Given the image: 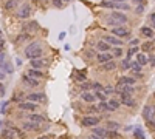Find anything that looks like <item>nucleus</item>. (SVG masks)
Here are the masks:
<instances>
[{
  "mask_svg": "<svg viewBox=\"0 0 155 139\" xmlns=\"http://www.w3.org/2000/svg\"><path fill=\"white\" fill-rule=\"evenodd\" d=\"M130 68H132L135 73H140V71H141V67H140L138 62H130Z\"/></svg>",
  "mask_w": 155,
  "mask_h": 139,
  "instance_id": "31",
  "label": "nucleus"
},
{
  "mask_svg": "<svg viewBox=\"0 0 155 139\" xmlns=\"http://www.w3.org/2000/svg\"><path fill=\"white\" fill-rule=\"evenodd\" d=\"M151 22H152V25L155 26V13H154V14H151Z\"/></svg>",
  "mask_w": 155,
  "mask_h": 139,
  "instance_id": "46",
  "label": "nucleus"
},
{
  "mask_svg": "<svg viewBox=\"0 0 155 139\" xmlns=\"http://www.w3.org/2000/svg\"><path fill=\"white\" fill-rule=\"evenodd\" d=\"M20 136H22V132H19L17 128L3 130V138H8V139H19Z\"/></svg>",
  "mask_w": 155,
  "mask_h": 139,
  "instance_id": "3",
  "label": "nucleus"
},
{
  "mask_svg": "<svg viewBox=\"0 0 155 139\" xmlns=\"http://www.w3.org/2000/svg\"><path fill=\"white\" fill-rule=\"evenodd\" d=\"M120 96H121V102L124 105H127V107H133L135 105V100L132 99L130 94H120Z\"/></svg>",
  "mask_w": 155,
  "mask_h": 139,
  "instance_id": "11",
  "label": "nucleus"
},
{
  "mask_svg": "<svg viewBox=\"0 0 155 139\" xmlns=\"http://www.w3.org/2000/svg\"><path fill=\"white\" fill-rule=\"evenodd\" d=\"M30 14H31V6L28 3L22 5V8H19V11H17V17L19 19H26V17H30Z\"/></svg>",
  "mask_w": 155,
  "mask_h": 139,
  "instance_id": "4",
  "label": "nucleus"
},
{
  "mask_svg": "<svg viewBox=\"0 0 155 139\" xmlns=\"http://www.w3.org/2000/svg\"><path fill=\"white\" fill-rule=\"evenodd\" d=\"M30 63H31V68H34V70H40V68L43 67V60H42V59L30 60Z\"/></svg>",
  "mask_w": 155,
  "mask_h": 139,
  "instance_id": "19",
  "label": "nucleus"
},
{
  "mask_svg": "<svg viewBox=\"0 0 155 139\" xmlns=\"http://www.w3.org/2000/svg\"><path fill=\"white\" fill-rule=\"evenodd\" d=\"M135 136H136V139H144L143 130H141V128H136V130H135Z\"/></svg>",
  "mask_w": 155,
  "mask_h": 139,
  "instance_id": "34",
  "label": "nucleus"
},
{
  "mask_svg": "<svg viewBox=\"0 0 155 139\" xmlns=\"http://www.w3.org/2000/svg\"><path fill=\"white\" fill-rule=\"evenodd\" d=\"M95 93H90V91H82L81 93V99H82L84 102H93L95 100Z\"/></svg>",
  "mask_w": 155,
  "mask_h": 139,
  "instance_id": "13",
  "label": "nucleus"
},
{
  "mask_svg": "<svg viewBox=\"0 0 155 139\" xmlns=\"http://www.w3.org/2000/svg\"><path fill=\"white\" fill-rule=\"evenodd\" d=\"M138 46H133V48H129V51H127V57H129V60H130V57L135 54V53H138Z\"/></svg>",
  "mask_w": 155,
  "mask_h": 139,
  "instance_id": "32",
  "label": "nucleus"
},
{
  "mask_svg": "<svg viewBox=\"0 0 155 139\" xmlns=\"http://www.w3.org/2000/svg\"><path fill=\"white\" fill-rule=\"evenodd\" d=\"M96 59H98V62H99V63H103V65H104V63H107V62H110V60H112V54H110V53H99Z\"/></svg>",
  "mask_w": 155,
  "mask_h": 139,
  "instance_id": "10",
  "label": "nucleus"
},
{
  "mask_svg": "<svg viewBox=\"0 0 155 139\" xmlns=\"http://www.w3.org/2000/svg\"><path fill=\"white\" fill-rule=\"evenodd\" d=\"M98 122H99V119L95 117V116H85V117H82V120H81V124L84 127H96Z\"/></svg>",
  "mask_w": 155,
  "mask_h": 139,
  "instance_id": "6",
  "label": "nucleus"
},
{
  "mask_svg": "<svg viewBox=\"0 0 155 139\" xmlns=\"http://www.w3.org/2000/svg\"><path fill=\"white\" fill-rule=\"evenodd\" d=\"M17 3H19V0H8L6 5H5V9H13Z\"/></svg>",
  "mask_w": 155,
  "mask_h": 139,
  "instance_id": "29",
  "label": "nucleus"
},
{
  "mask_svg": "<svg viewBox=\"0 0 155 139\" xmlns=\"http://www.w3.org/2000/svg\"><path fill=\"white\" fill-rule=\"evenodd\" d=\"M154 125H155V122H154Z\"/></svg>",
  "mask_w": 155,
  "mask_h": 139,
  "instance_id": "53",
  "label": "nucleus"
},
{
  "mask_svg": "<svg viewBox=\"0 0 155 139\" xmlns=\"http://www.w3.org/2000/svg\"><path fill=\"white\" fill-rule=\"evenodd\" d=\"M123 67H124V68H129V67H130V63L127 62V60H124V62H123Z\"/></svg>",
  "mask_w": 155,
  "mask_h": 139,
  "instance_id": "47",
  "label": "nucleus"
},
{
  "mask_svg": "<svg viewBox=\"0 0 155 139\" xmlns=\"http://www.w3.org/2000/svg\"><path fill=\"white\" fill-rule=\"evenodd\" d=\"M81 88H82L84 91H87L88 88H92L93 87V83H88V82H84V83H81V85H79Z\"/></svg>",
  "mask_w": 155,
  "mask_h": 139,
  "instance_id": "35",
  "label": "nucleus"
},
{
  "mask_svg": "<svg viewBox=\"0 0 155 139\" xmlns=\"http://www.w3.org/2000/svg\"><path fill=\"white\" fill-rule=\"evenodd\" d=\"M120 104H121V102L118 100V99H110V100H109V105H110L112 111H115V110L120 108Z\"/></svg>",
  "mask_w": 155,
  "mask_h": 139,
  "instance_id": "23",
  "label": "nucleus"
},
{
  "mask_svg": "<svg viewBox=\"0 0 155 139\" xmlns=\"http://www.w3.org/2000/svg\"><path fill=\"white\" fill-rule=\"evenodd\" d=\"M96 48L101 51V53H109V50H110V45H109L107 42H104V40H99V42L96 43Z\"/></svg>",
  "mask_w": 155,
  "mask_h": 139,
  "instance_id": "16",
  "label": "nucleus"
},
{
  "mask_svg": "<svg viewBox=\"0 0 155 139\" xmlns=\"http://www.w3.org/2000/svg\"><path fill=\"white\" fill-rule=\"evenodd\" d=\"M133 2H136V3H143V0H133Z\"/></svg>",
  "mask_w": 155,
  "mask_h": 139,
  "instance_id": "52",
  "label": "nucleus"
},
{
  "mask_svg": "<svg viewBox=\"0 0 155 139\" xmlns=\"http://www.w3.org/2000/svg\"><path fill=\"white\" fill-rule=\"evenodd\" d=\"M6 102H2V114H5V111H6Z\"/></svg>",
  "mask_w": 155,
  "mask_h": 139,
  "instance_id": "43",
  "label": "nucleus"
},
{
  "mask_svg": "<svg viewBox=\"0 0 155 139\" xmlns=\"http://www.w3.org/2000/svg\"><path fill=\"white\" fill-rule=\"evenodd\" d=\"M141 34H143L144 37H154L152 30H151V28H148V26H143V28H141Z\"/></svg>",
  "mask_w": 155,
  "mask_h": 139,
  "instance_id": "26",
  "label": "nucleus"
},
{
  "mask_svg": "<svg viewBox=\"0 0 155 139\" xmlns=\"http://www.w3.org/2000/svg\"><path fill=\"white\" fill-rule=\"evenodd\" d=\"M28 119L31 120V122H36V124H42V122H45V117L40 116V114H30Z\"/></svg>",
  "mask_w": 155,
  "mask_h": 139,
  "instance_id": "18",
  "label": "nucleus"
},
{
  "mask_svg": "<svg viewBox=\"0 0 155 139\" xmlns=\"http://www.w3.org/2000/svg\"><path fill=\"white\" fill-rule=\"evenodd\" d=\"M112 34L116 36V37H129L130 31L127 30V28H123V26H116L112 30Z\"/></svg>",
  "mask_w": 155,
  "mask_h": 139,
  "instance_id": "7",
  "label": "nucleus"
},
{
  "mask_svg": "<svg viewBox=\"0 0 155 139\" xmlns=\"http://www.w3.org/2000/svg\"><path fill=\"white\" fill-rule=\"evenodd\" d=\"M37 139H50L48 136H40V138H37Z\"/></svg>",
  "mask_w": 155,
  "mask_h": 139,
  "instance_id": "51",
  "label": "nucleus"
},
{
  "mask_svg": "<svg viewBox=\"0 0 155 139\" xmlns=\"http://www.w3.org/2000/svg\"><path fill=\"white\" fill-rule=\"evenodd\" d=\"M0 93H2V97H3L5 96V87L3 85H2V88H0Z\"/></svg>",
  "mask_w": 155,
  "mask_h": 139,
  "instance_id": "48",
  "label": "nucleus"
},
{
  "mask_svg": "<svg viewBox=\"0 0 155 139\" xmlns=\"http://www.w3.org/2000/svg\"><path fill=\"white\" fill-rule=\"evenodd\" d=\"M112 2H115V3H124L126 0H112Z\"/></svg>",
  "mask_w": 155,
  "mask_h": 139,
  "instance_id": "49",
  "label": "nucleus"
},
{
  "mask_svg": "<svg viewBox=\"0 0 155 139\" xmlns=\"http://www.w3.org/2000/svg\"><path fill=\"white\" fill-rule=\"evenodd\" d=\"M93 135H98V136L104 138V136H107V130H106V128H99V127H95V128H93Z\"/></svg>",
  "mask_w": 155,
  "mask_h": 139,
  "instance_id": "22",
  "label": "nucleus"
},
{
  "mask_svg": "<svg viewBox=\"0 0 155 139\" xmlns=\"http://www.w3.org/2000/svg\"><path fill=\"white\" fill-rule=\"evenodd\" d=\"M98 111H112V108L109 105V102H101L98 105Z\"/></svg>",
  "mask_w": 155,
  "mask_h": 139,
  "instance_id": "25",
  "label": "nucleus"
},
{
  "mask_svg": "<svg viewBox=\"0 0 155 139\" xmlns=\"http://www.w3.org/2000/svg\"><path fill=\"white\" fill-rule=\"evenodd\" d=\"M135 79L133 77H120L118 79V85H133Z\"/></svg>",
  "mask_w": 155,
  "mask_h": 139,
  "instance_id": "17",
  "label": "nucleus"
},
{
  "mask_svg": "<svg viewBox=\"0 0 155 139\" xmlns=\"http://www.w3.org/2000/svg\"><path fill=\"white\" fill-rule=\"evenodd\" d=\"M116 9H129V6L127 5H124V3H116V6H115Z\"/></svg>",
  "mask_w": 155,
  "mask_h": 139,
  "instance_id": "37",
  "label": "nucleus"
},
{
  "mask_svg": "<svg viewBox=\"0 0 155 139\" xmlns=\"http://www.w3.org/2000/svg\"><path fill=\"white\" fill-rule=\"evenodd\" d=\"M141 13H144V6H143V5L136 6V14H141Z\"/></svg>",
  "mask_w": 155,
  "mask_h": 139,
  "instance_id": "38",
  "label": "nucleus"
},
{
  "mask_svg": "<svg viewBox=\"0 0 155 139\" xmlns=\"http://www.w3.org/2000/svg\"><path fill=\"white\" fill-rule=\"evenodd\" d=\"M136 62H138L140 65H146V63H148V57H146L144 54H138V56H136Z\"/></svg>",
  "mask_w": 155,
  "mask_h": 139,
  "instance_id": "28",
  "label": "nucleus"
},
{
  "mask_svg": "<svg viewBox=\"0 0 155 139\" xmlns=\"http://www.w3.org/2000/svg\"><path fill=\"white\" fill-rule=\"evenodd\" d=\"M118 93H120V94H132L133 87L132 85H120L118 87Z\"/></svg>",
  "mask_w": 155,
  "mask_h": 139,
  "instance_id": "15",
  "label": "nucleus"
},
{
  "mask_svg": "<svg viewBox=\"0 0 155 139\" xmlns=\"http://www.w3.org/2000/svg\"><path fill=\"white\" fill-rule=\"evenodd\" d=\"M25 54H26V57L34 60V59H40V56H42V48H40V43L39 42H33L28 48L25 50Z\"/></svg>",
  "mask_w": 155,
  "mask_h": 139,
  "instance_id": "1",
  "label": "nucleus"
},
{
  "mask_svg": "<svg viewBox=\"0 0 155 139\" xmlns=\"http://www.w3.org/2000/svg\"><path fill=\"white\" fill-rule=\"evenodd\" d=\"M22 82H23L25 87H37L39 85V79L31 77L30 74H25V76L22 77Z\"/></svg>",
  "mask_w": 155,
  "mask_h": 139,
  "instance_id": "5",
  "label": "nucleus"
},
{
  "mask_svg": "<svg viewBox=\"0 0 155 139\" xmlns=\"http://www.w3.org/2000/svg\"><path fill=\"white\" fill-rule=\"evenodd\" d=\"M37 28H39V25L36 23V22H28V23L23 25V30L25 31H36Z\"/></svg>",
  "mask_w": 155,
  "mask_h": 139,
  "instance_id": "20",
  "label": "nucleus"
},
{
  "mask_svg": "<svg viewBox=\"0 0 155 139\" xmlns=\"http://www.w3.org/2000/svg\"><path fill=\"white\" fill-rule=\"evenodd\" d=\"M115 54H116V56H121V54H123V50H121V48H115Z\"/></svg>",
  "mask_w": 155,
  "mask_h": 139,
  "instance_id": "45",
  "label": "nucleus"
},
{
  "mask_svg": "<svg viewBox=\"0 0 155 139\" xmlns=\"http://www.w3.org/2000/svg\"><path fill=\"white\" fill-rule=\"evenodd\" d=\"M151 46H152L151 43H144V45H143V50H146V51H149V50H152Z\"/></svg>",
  "mask_w": 155,
  "mask_h": 139,
  "instance_id": "42",
  "label": "nucleus"
},
{
  "mask_svg": "<svg viewBox=\"0 0 155 139\" xmlns=\"http://www.w3.org/2000/svg\"><path fill=\"white\" fill-rule=\"evenodd\" d=\"M88 139H104V138L98 136V135H90V136H88Z\"/></svg>",
  "mask_w": 155,
  "mask_h": 139,
  "instance_id": "44",
  "label": "nucleus"
},
{
  "mask_svg": "<svg viewBox=\"0 0 155 139\" xmlns=\"http://www.w3.org/2000/svg\"><path fill=\"white\" fill-rule=\"evenodd\" d=\"M19 108L20 110H26V111H31V110H36L37 108V105L34 104V102H22V104H19Z\"/></svg>",
  "mask_w": 155,
  "mask_h": 139,
  "instance_id": "12",
  "label": "nucleus"
},
{
  "mask_svg": "<svg viewBox=\"0 0 155 139\" xmlns=\"http://www.w3.org/2000/svg\"><path fill=\"white\" fill-rule=\"evenodd\" d=\"M110 17H113L118 23H127V17L123 13H118V11H112Z\"/></svg>",
  "mask_w": 155,
  "mask_h": 139,
  "instance_id": "9",
  "label": "nucleus"
},
{
  "mask_svg": "<svg viewBox=\"0 0 155 139\" xmlns=\"http://www.w3.org/2000/svg\"><path fill=\"white\" fill-rule=\"evenodd\" d=\"M107 136H109V138H116V136H118V133L112 130V132H107Z\"/></svg>",
  "mask_w": 155,
  "mask_h": 139,
  "instance_id": "39",
  "label": "nucleus"
},
{
  "mask_svg": "<svg viewBox=\"0 0 155 139\" xmlns=\"http://www.w3.org/2000/svg\"><path fill=\"white\" fill-rule=\"evenodd\" d=\"M143 117H144L146 120H149V122L155 120V107H152V105L144 107V110H143Z\"/></svg>",
  "mask_w": 155,
  "mask_h": 139,
  "instance_id": "2",
  "label": "nucleus"
},
{
  "mask_svg": "<svg viewBox=\"0 0 155 139\" xmlns=\"http://www.w3.org/2000/svg\"><path fill=\"white\" fill-rule=\"evenodd\" d=\"M53 3L56 5L58 8H62V0H53Z\"/></svg>",
  "mask_w": 155,
  "mask_h": 139,
  "instance_id": "41",
  "label": "nucleus"
},
{
  "mask_svg": "<svg viewBox=\"0 0 155 139\" xmlns=\"http://www.w3.org/2000/svg\"><path fill=\"white\" fill-rule=\"evenodd\" d=\"M26 99L30 102H42V100H45V94L43 93H31V94L26 96Z\"/></svg>",
  "mask_w": 155,
  "mask_h": 139,
  "instance_id": "8",
  "label": "nucleus"
},
{
  "mask_svg": "<svg viewBox=\"0 0 155 139\" xmlns=\"http://www.w3.org/2000/svg\"><path fill=\"white\" fill-rule=\"evenodd\" d=\"M106 22H107L109 25H113L115 28H116L118 25H120V23H118V22L115 20V19H113V17H110V16H109V17H106Z\"/></svg>",
  "mask_w": 155,
  "mask_h": 139,
  "instance_id": "33",
  "label": "nucleus"
},
{
  "mask_svg": "<svg viewBox=\"0 0 155 139\" xmlns=\"http://www.w3.org/2000/svg\"><path fill=\"white\" fill-rule=\"evenodd\" d=\"M95 96L101 100V102H106V97H107V94L103 91V90H98V91H95Z\"/></svg>",
  "mask_w": 155,
  "mask_h": 139,
  "instance_id": "27",
  "label": "nucleus"
},
{
  "mask_svg": "<svg viewBox=\"0 0 155 139\" xmlns=\"http://www.w3.org/2000/svg\"><path fill=\"white\" fill-rule=\"evenodd\" d=\"M26 74H30L31 77H34V79H39V77H42L43 76V73H40V70H34V68H31Z\"/></svg>",
  "mask_w": 155,
  "mask_h": 139,
  "instance_id": "21",
  "label": "nucleus"
},
{
  "mask_svg": "<svg viewBox=\"0 0 155 139\" xmlns=\"http://www.w3.org/2000/svg\"><path fill=\"white\" fill-rule=\"evenodd\" d=\"M109 127H110V128H118L120 124H118V122H109Z\"/></svg>",
  "mask_w": 155,
  "mask_h": 139,
  "instance_id": "40",
  "label": "nucleus"
},
{
  "mask_svg": "<svg viewBox=\"0 0 155 139\" xmlns=\"http://www.w3.org/2000/svg\"><path fill=\"white\" fill-rule=\"evenodd\" d=\"M104 42H107L109 45H121V40L116 36H104Z\"/></svg>",
  "mask_w": 155,
  "mask_h": 139,
  "instance_id": "14",
  "label": "nucleus"
},
{
  "mask_svg": "<svg viewBox=\"0 0 155 139\" xmlns=\"http://www.w3.org/2000/svg\"><path fill=\"white\" fill-rule=\"evenodd\" d=\"M151 63H152V65H155V56H154V57H151Z\"/></svg>",
  "mask_w": 155,
  "mask_h": 139,
  "instance_id": "50",
  "label": "nucleus"
},
{
  "mask_svg": "<svg viewBox=\"0 0 155 139\" xmlns=\"http://www.w3.org/2000/svg\"><path fill=\"white\" fill-rule=\"evenodd\" d=\"M103 68H104L106 71H112V70H115V68H116V63H115V60H110V62L104 63V65H103Z\"/></svg>",
  "mask_w": 155,
  "mask_h": 139,
  "instance_id": "24",
  "label": "nucleus"
},
{
  "mask_svg": "<svg viewBox=\"0 0 155 139\" xmlns=\"http://www.w3.org/2000/svg\"><path fill=\"white\" fill-rule=\"evenodd\" d=\"M23 128H26V130H34V128H37V124H36V122H31V120H30V122H25L23 124Z\"/></svg>",
  "mask_w": 155,
  "mask_h": 139,
  "instance_id": "30",
  "label": "nucleus"
},
{
  "mask_svg": "<svg viewBox=\"0 0 155 139\" xmlns=\"http://www.w3.org/2000/svg\"><path fill=\"white\" fill-rule=\"evenodd\" d=\"M103 6H107V8H115L116 6V3L115 2H106V0H104V2L101 3Z\"/></svg>",
  "mask_w": 155,
  "mask_h": 139,
  "instance_id": "36",
  "label": "nucleus"
}]
</instances>
